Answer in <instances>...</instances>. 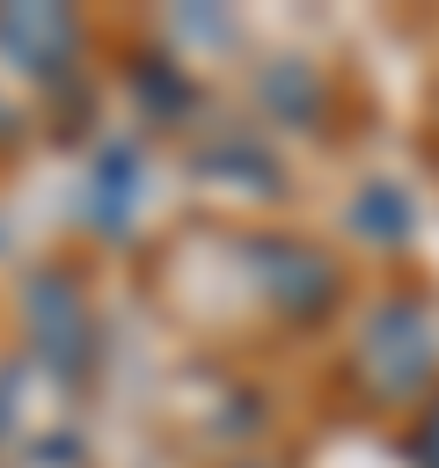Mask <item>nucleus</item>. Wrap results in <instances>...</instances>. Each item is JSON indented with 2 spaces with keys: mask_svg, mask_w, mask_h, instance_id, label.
Listing matches in <instances>:
<instances>
[{
  "mask_svg": "<svg viewBox=\"0 0 439 468\" xmlns=\"http://www.w3.org/2000/svg\"><path fill=\"white\" fill-rule=\"evenodd\" d=\"M359 373H366V395H410L424 388L432 373V322L417 300H380L359 329Z\"/></svg>",
  "mask_w": 439,
  "mask_h": 468,
  "instance_id": "nucleus-1",
  "label": "nucleus"
},
{
  "mask_svg": "<svg viewBox=\"0 0 439 468\" xmlns=\"http://www.w3.org/2000/svg\"><path fill=\"white\" fill-rule=\"evenodd\" d=\"M256 278H263L271 307L293 314V322H315V314H329V300H337V263H329L322 249L293 241V234H263V241H256Z\"/></svg>",
  "mask_w": 439,
  "mask_h": 468,
  "instance_id": "nucleus-2",
  "label": "nucleus"
},
{
  "mask_svg": "<svg viewBox=\"0 0 439 468\" xmlns=\"http://www.w3.org/2000/svg\"><path fill=\"white\" fill-rule=\"evenodd\" d=\"M29 329H37V351H44L51 373H80V358H88V307L73 300V285H66L59 271L37 278V292H29Z\"/></svg>",
  "mask_w": 439,
  "mask_h": 468,
  "instance_id": "nucleus-3",
  "label": "nucleus"
},
{
  "mask_svg": "<svg viewBox=\"0 0 439 468\" xmlns=\"http://www.w3.org/2000/svg\"><path fill=\"white\" fill-rule=\"evenodd\" d=\"M0 44L22 58V66H37V73H59L66 58H73V15H59V7H0Z\"/></svg>",
  "mask_w": 439,
  "mask_h": 468,
  "instance_id": "nucleus-4",
  "label": "nucleus"
},
{
  "mask_svg": "<svg viewBox=\"0 0 439 468\" xmlns=\"http://www.w3.org/2000/svg\"><path fill=\"white\" fill-rule=\"evenodd\" d=\"M256 95H263V110H278V117H285V124H300V132H307L315 102H322L315 73H307V66H293V58H285V66H271V73L256 80Z\"/></svg>",
  "mask_w": 439,
  "mask_h": 468,
  "instance_id": "nucleus-5",
  "label": "nucleus"
},
{
  "mask_svg": "<svg viewBox=\"0 0 439 468\" xmlns=\"http://www.w3.org/2000/svg\"><path fill=\"white\" fill-rule=\"evenodd\" d=\"M124 205H132V154H124V146H110V154H102V205H95V212L117 227V219H124Z\"/></svg>",
  "mask_w": 439,
  "mask_h": 468,
  "instance_id": "nucleus-6",
  "label": "nucleus"
},
{
  "mask_svg": "<svg viewBox=\"0 0 439 468\" xmlns=\"http://www.w3.org/2000/svg\"><path fill=\"white\" fill-rule=\"evenodd\" d=\"M351 219H359L366 234H380V227H388V234H402V227H410V212H402V197H395V190H380V183H373V190H366V197L351 205Z\"/></svg>",
  "mask_w": 439,
  "mask_h": 468,
  "instance_id": "nucleus-7",
  "label": "nucleus"
},
{
  "mask_svg": "<svg viewBox=\"0 0 439 468\" xmlns=\"http://www.w3.org/2000/svg\"><path fill=\"white\" fill-rule=\"evenodd\" d=\"M410 453H417V468H439V410L424 417V431H417V446H410Z\"/></svg>",
  "mask_w": 439,
  "mask_h": 468,
  "instance_id": "nucleus-8",
  "label": "nucleus"
},
{
  "mask_svg": "<svg viewBox=\"0 0 439 468\" xmlns=\"http://www.w3.org/2000/svg\"><path fill=\"white\" fill-rule=\"evenodd\" d=\"M7 139H15V117H7V102H0V146H7Z\"/></svg>",
  "mask_w": 439,
  "mask_h": 468,
  "instance_id": "nucleus-9",
  "label": "nucleus"
}]
</instances>
